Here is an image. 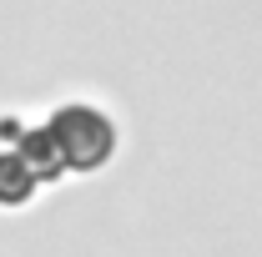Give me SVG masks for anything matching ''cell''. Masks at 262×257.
<instances>
[{
	"label": "cell",
	"mask_w": 262,
	"mask_h": 257,
	"mask_svg": "<svg viewBox=\"0 0 262 257\" xmlns=\"http://www.w3.org/2000/svg\"><path fill=\"white\" fill-rule=\"evenodd\" d=\"M66 172L56 161V146L40 126V116L0 111V207H31L46 187H56Z\"/></svg>",
	"instance_id": "2"
},
{
	"label": "cell",
	"mask_w": 262,
	"mask_h": 257,
	"mask_svg": "<svg viewBox=\"0 0 262 257\" xmlns=\"http://www.w3.org/2000/svg\"><path fill=\"white\" fill-rule=\"evenodd\" d=\"M40 126L56 146V161H61L66 177H91L101 166H111L116 146H121V126L116 116L91 96H66L56 101L51 111H40Z\"/></svg>",
	"instance_id": "1"
}]
</instances>
